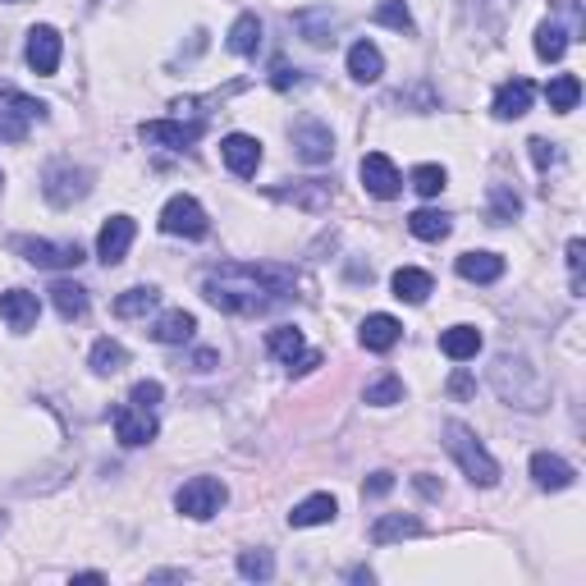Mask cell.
<instances>
[{"mask_svg": "<svg viewBox=\"0 0 586 586\" xmlns=\"http://www.w3.org/2000/svg\"><path fill=\"white\" fill-rule=\"evenodd\" d=\"M390 284H394V298H403V303H426L431 298V275L417 271V266H399Z\"/></svg>", "mask_w": 586, "mask_h": 586, "instance_id": "obj_27", "label": "cell"}, {"mask_svg": "<svg viewBox=\"0 0 586 586\" xmlns=\"http://www.w3.org/2000/svg\"><path fill=\"white\" fill-rule=\"evenodd\" d=\"M129 367V353H124V344H115V339H97L92 344V371L97 376H115V371Z\"/></svg>", "mask_w": 586, "mask_h": 586, "instance_id": "obj_32", "label": "cell"}, {"mask_svg": "<svg viewBox=\"0 0 586 586\" xmlns=\"http://www.w3.org/2000/svg\"><path fill=\"white\" fill-rule=\"evenodd\" d=\"M23 55H28V69H33V74H55V69H60V33L46 28V23H37L33 33H28Z\"/></svg>", "mask_w": 586, "mask_h": 586, "instance_id": "obj_14", "label": "cell"}, {"mask_svg": "<svg viewBox=\"0 0 586 586\" xmlns=\"http://www.w3.org/2000/svg\"><path fill=\"white\" fill-rule=\"evenodd\" d=\"M545 101H550V110H559V115L577 110V101H582V78H577V74L550 78V83H545Z\"/></svg>", "mask_w": 586, "mask_h": 586, "instance_id": "obj_28", "label": "cell"}, {"mask_svg": "<svg viewBox=\"0 0 586 586\" xmlns=\"http://www.w3.org/2000/svg\"><path fill=\"white\" fill-rule=\"evenodd\" d=\"M440 353H445L449 362H467L481 353V330L477 326H449L445 335H440Z\"/></svg>", "mask_w": 586, "mask_h": 586, "instance_id": "obj_20", "label": "cell"}, {"mask_svg": "<svg viewBox=\"0 0 586 586\" xmlns=\"http://www.w3.org/2000/svg\"><path fill=\"white\" fill-rule=\"evenodd\" d=\"M458 275L467 284H495L504 275V257L500 252H463L458 257Z\"/></svg>", "mask_w": 586, "mask_h": 586, "instance_id": "obj_19", "label": "cell"}, {"mask_svg": "<svg viewBox=\"0 0 586 586\" xmlns=\"http://www.w3.org/2000/svg\"><path fill=\"white\" fill-rule=\"evenodd\" d=\"M133 234H138V225H133L129 216H110L97 234V257L106 261V266H120L124 252L133 248Z\"/></svg>", "mask_w": 586, "mask_h": 586, "instance_id": "obj_13", "label": "cell"}, {"mask_svg": "<svg viewBox=\"0 0 586 586\" xmlns=\"http://www.w3.org/2000/svg\"><path fill=\"white\" fill-rule=\"evenodd\" d=\"M403 536H422V522L413 513H385V518L371 522V545H390L403 541Z\"/></svg>", "mask_w": 586, "mask_h": 586, "instance_id": "obj_23", "label": "cell"}, {"mask_svg": "<svg viewBox=\"0 0 586 586\" xmlns=\"http://www.w3.org/2000/svg\"><path fill=\"white\" fill-rule=\"evenodd\" d=\"M413 188L422 197H440V193H445V170H440V165H417V170H413Z\"/></svg>", "mask_w": 586, "mask_h": 586, "instance_id": "obj_40", "label": "cell"}, {"mask_svg": "<svg viewBox=\"0 0 586 586\" xmlns=\"http://www.w3.org/2000/svg\"><path fill=\"white\" fill-rule=\"evenodd\" d=\"M271 83H275V87H280V92H284V87H293V83H298V69H289V65H275Z\"/></svg>", "mask_w": 586, "mask_h": 586, "instance_id": "obj_46", "label": "cell"}, {"mask_svg": "<svg viewBox=\"0 0 586 586\" xmlns=\"http://www.w3.org/2000/svg\"><path fill=\"white\" fill-rule=\"evenodd\" d=\"M239 573L248 582H271L275 577V554L271 550H243L239 554Z\"/></svg>", "mask_w": 586, "mask_h": 586, "instance_id": "obj_37", "label": "cell"}, {"mask_svg": "<svg viewBox=\"0 0 586 586\" xmlns=\"http://www.w3.org/2000/svg\"><path fill=\"white\" fill-rule=\"evenodd\" d=\"M261 46V19L257 14H239V23L229 28V51L234 55H257Z\"/></svg>", "mask_w": 586, "mask_h": 586, "instance_id": "obj_31", "label": "cell"}, {"mask_svg": "<svg viewBox=\"0 0 586 586\" xmlns=\"http://www.w3.org/2000/svg\"><path fill=\"white\" fill-rule=\"evenodd\" d=\"M110 426H115V440H120L124 449H142L156 440V417L147 413V408H138V403H120V408L110 413Z\"/></svg>", "mask_w": 586, "mask_h": 586, "instance_id": "obj_9", "label": "cell"}, {"mask_svg": "<svg viewBox=\"0 0 586 586\" xmlns=\"http://www.w3.org/2000/svg\"><path fill=\"white\" fill-rule=\"evenodd\" d=\"M37 120H46L42 101L28 97V92H19V87H10V83H0V138L23 142Z\"/></svg>", "mask_w": 586, "mask_h": 586, "instance_id": "obj_4", "label": "cell"}, {"mask_svg": "<svg viewBox=\"0 0 586 586\" xmlns=\"http://www.w3.org/2000/svg\"><path fill=\"white\" fill-rule=\"evenodd\" d=\"M14 252H23V261H33L42 271H65L83 261L78 243H51V239H14Z\"/></svg>", "mask_w": 586, "mask_h": 586, "instance_id": "obj_10", "label": "cell"}, {"mask_svg": "<svg viewBox=\"0 0 586 586\" xmlns=\"http://www.w3.org/2000/svg\"><path fill=\"white\" fill-rule=\"evenodd\" d=\"M335 513H339L335 495H307V500L289 513V527H326Z\"/></svg>", "mask_w": 586, "mask_h": 586, "instance_id": "obj_24", "label": "cell"}, {"mask_svg": "<svg viewBox=\"0 0 586 586\" xmlns=\"http://www.w3.org/2000/svg\"><path fill=\"white\" fill-rule=\"evenodd\" d=\"M532 477L541 490H568L577 472H573V463L559 454H532Z\"/></svg>", "mask_w": 586, "mask_h": 586, "instance_id": "obj_18", "label": "cell"}, {"mask_svg": "<svg viewBox=\"0 0 586 586\" xmlns=\"http://www.w3.org/2000/svg\"><path fill=\"white\" fill-rule=\"evenodd\" d=\"M142 142L147 147H170V152H184V147H193L197 138H202V120H152L142 124Z\"/></svg>", "mask_w": 586, "mask_h": 586, "instance_id": "obj_12", "label": "cell"}, {"mask_svg": "<svg viewBox=\"0 0 586 586\" xmlns=\"http://www.w3.org/2000/svg\"><path fill=\"white\" fill-rule=\"evenodd\" d=\"M193 330H197L193 312H165L161 321H156L152 339H156V344H188V339H193Z\"/></svg>", "mask_w": 586, "mask_h": 586, "instance_id": "obj_29", "label": "cell"}, {"mask_svg": "<svg viewBox=\"0 0 586 586\" xmlns=\"http://www.w3.org/2000/svg\"><path fill=\"white\" fill-rule=\"evenodd\" d=\"M358 174H362V188H367L371 197H380V202L399 197V188H403V174L394 170V161L385 152H367V156H362Z\"/></svg>", "mask_w": 586, "mask_h": 586, "instance_id": "obj_11", "label": "cell"}, {"mask_svg": "<svg viewBox=\"0 0 586 586\" xmlns=\"http://www.w3.org/2000/svg\"><path fill=\"white\" fill-rule=\"evenodd\" d=\"M42 193L51 207H74V202H83L87 193H92V170H83V165H51V170L42 174Z\"/></svg>", "mask_w": 586, "mask_h": 586, "instance_id": "obj_6", "label": "cell"}, {"mask_svg": "<svg viewBox=\"0 0 586 586\" xmlns=\"http://www.w3.org/2000/svg\"><path fill=\"white\" fill-rule=\"evenodd\" d=\"M440 435H445V449L454 454V463L463 467V477L472 481V486H495V481H500V463H495V458H490V449L481 445L477 435H472V426L445 422V426H440Z\"/></svg>", "mask_w": 586, "mask_h": 586, "instance_id": "obj_3", "label": "cell"}, {"mask_svg": "<svg viewBox=\"0 0 586 586\" xmlns=\"http://www.w3.org/2000/svg\"><path fill=\"white\" fill-rule=\"evenodd\" d=\"M348 74L358 78V83H376L380 74H385V55H380L376 42H353V51H348Z\"/></svg>", "mask_w": 586, "mask_h": 586, "instance_id": "obj_21", "label": "cell"}, {"mask_svg": "<svg viewBox=\"0 0 586 586\" xmlns=\"http://www.w3.org/2000/svg\"><path fill=\"white\" fill-rule=\"evenodd\" d=\"M289 138H293L298 161H307V165H326L330 156H335V133H330V124H321V120H298L289 129Z\"/></svg>", "mask_w": 586, "mask_h": 586, "instance_id": "obj_8", "label": "cell"}, {"mask_svg": "<svg viewBox=\"0 0 586 586\" xmlns=\"http://www.w3.org/2000/svg\"><path fill=\"white\" fill-rule=\"evenodd\" d=\"M156 298H161V293H156L152 284H138V289L115 298V316H124V321H129V316H147L156 307Z\"/></svg>", "mask_w": 586, "mask_h": 586, "instance_id": "obj_33", "label": "cell"}, {"mask_svg": "<svg viewBox=\"0 0 586 586\" xmlns=\"http://www.w3.org/2000/svg\"><path fill=\"white\" fill-rule=\"evenodd\" d=\"M220 156H225V165L239 174V179H252L261 165V142L252 138V133H229V138L220 142Z\"/></svg>", "mask_w": 586, "mask_h": 586, "instance_id": "obj_15", "label": "cell"}, {"mask_svg": "<svg viewBox=\"0 0 586 586\" xmlns=\"http://www.w3.org/2000/svg\"><path fill=\"white\" fill-rule=\"evenodd\" d=\"M399 335H403V326L394 321V316H385V312H376V316H367V321H362V348H371V353L394 348V344H399Z\"/></svg>", "mask_w": 586, "mask_h": 586, "instance_id": "obj_22", "label": "cell"}, {"mask_svg": "<svg viewBox=\"0 0 586 586\" xmlns=\"http://www.w3.org/2000/svg\"><path fill=\"white\" fill-rule=\"evenodd\" d=\"M582 257H586V243L573 239V243H568V284H573V293L586 289V280H582Z\"/></svg>", "mask_w": 586, "mask_h": 586, "instance_id": "obj_43", "label": "cell"}, {"mask_svg": "<svg viewBox=\"0 0 586 586\" xmlns=\"http://www.w3.org/2000/svg\"><path fill=\"white\" fill-rule=\"evenodd\" d=\"M225 500H229V490H225V481H216V477H193L174 490V509L193 522L216 518V513L225 509Z\"/></svg>", "mask_w": 586, "mask_h": 586, "instance_id": "obj_5", "label": "cell"}, {"mask_svg": "<svg viewBox=\"0 0 586 586\" xmlns=\"http://www.w3.org/2000/svg\"><path fill=\"white\" fill-rule=\"evenodd\" d=\"M527 147H532L536 170H554V165H564V152H559V147H554L550 138H532Z\"/></svg>", "mask_w": 586, "mask_h": 586, "instance_id": "obj_41", "label": "cell"}, {"mask_svg": "<svg viewBox=\"0 0 586 586\" xmlns=\"http://www.w3.org/2000/svg\"><path fill=\"white\" fill-rule=\"evenodd\" d=\"M266 348H271V358H280V362H298L307 353L303 330L298 326H275L271 335H266Z\"/></svg>", "mask_w": 586, "mask_h": 586, "instance_id": "obj_30", "label": "cell"}, {"mask_svg": "<svg viewBox=\"0 0 586 586\" xmlns=\"http://www.w3.org/2000/svg\"><path fill=\"white\" fill-rule=\"evenodd\" d=\"M51 303H55V312L65 316V321H83L87 316V289L83 284H69V280H55L51 284Z\"/></svg>", "mask_w": 586, "mask_h": 586, "instance_id": "obj_25", "label": "cell"}, {"mask_svg": "<svg viewBox=\"0 0 586 586\" xmlns=\"http://www.w3.org/2000/svg\"><path fill=\"white\" fill-rule=\"evenodd\" d=\"M37 312H42V303H37V293L28 289H10V293H0V321L10 330H33L37 326Z\"/></svg>", "mask_w": 586, "mask_h": 586, "instance_id": "obj_16", "label": "cell"}, {"mask_svg": "<svg viewBox=\"0 0 586 586\" xmlns=\"http://www.w3.org/2000/svg\"><path fill=\"white\" fill-rule=\"evenodd\" d=\"M5 5H19V0H5Z\"/></svg>", "mask_w": 586, "mask_h": 586, "instance_id": "obj_48", "label": "cell"}, {"mask_svg": "<svg viewBox=\"0 0 586 586\" xmlns=\"http://www.w3.org/2000/svg\"><path fill=\"white\" fill-rule=\"evenodd\" d=\"M390 490H394V477H390V472H371L367 486H362V495H390Z\"/></svg>", "mask_w": 586, "mask_h": 586, "instance_id": "obj_44", "label": "cell"}, {"mask_svg": "<svg viewBox=\"0 0 586 586\" xmlns=\"http://www.w3.org/2000/svg\"><path fill=\"white\" fill-rule=\"evenodd\" d=\"M293 271L271 261H229L202 280V298L229 316H266L293 298Z\"/></svg>", "mask_w": 586, "mask_h": 586, "instance_id": "obj_1", "label": "cell"}, {"mask_svg": "<svg viewBox=\"0 0 586 586\" xmlns=\"http://www.w3.org/2000/svg\"><path fill=\"white\" fill-rule=\"evenodd\" d=\"M211 367H216V353H211V348H202V353L193 358V371H211Z\"/></svg>", "mask_w": 586, "mask_h": 586, "instance_id": "obj_47", "label": "cell"}, {"mask_svg": "<svg viewBox=\"0 0 586 586\" xmlns=\"http://www.w3.org/2000/svg\"><path fill=\"white\" fill-rule=\"evenodd\" d=\"M271 197H280V202H293V207H330V197H335V188L330 184H316V179H307L303 188H271Z\"/></svg>", "mask_w": 586, "mask_h": 586, "instance_id": "obj_26", "label": "cell"}, {"mask_svg": "<svg viewBox=\"0 0 586 586\" xmlns=\"http://www.w3.org/2000/svg\"><path fill=\"white\" fill-rule=\"evenodd\" d=\"M449 394H454V399H467V394H472V376H467V371H454V380H449Z\"/></svg>", "mask_w": 586, "mask_h": 586, "instance_id": "obj_45", "label": "cell"}, {"mask_svg": "<svg viewBox=\"0 0 586 586\" xmlns=\"http://www.w3.org/2000/svg\"><path fill=\"white\" fill-rule=\"evenodd\" d=\"M376 23H385V28H394V33H413V28H417L403 0H380V5H376Z\"/></svg>", "mask_w": 586, "mask_h": 586, "instance_id": "obj_38", "label": "cell"}, {"mask_svg": "<svg viewBox=\"0 0 586 586\" xmlns=\"http://www.w3.org/2000/svg\"><path fill=\"white\" fill-rule=\"evenodd\" d=\"M367 403L371 408H390V403H403V380L399 376H380L367 385Z\"/></svg>", "mask_w": 586, "mask_h": 586, "instance_id": "obj_39", "label": "cell"}, {"mask_svg": "<svg viewBox=\"0 0 586 586\" xmlns=\"http://www.w3.org/2000/svg\"><path fill=\"white\" fill-rule=\"evenodd\" d=\"M161 229L170 234V239H202V234L211 229V220H207V211H202L197 197L179 193L161 207Z\"/></svg>", "mask_w": 586, "mask_h": 586, "instance_id": "obj_7", "label": "cell"}, {"mask_svg": "<svg viewBox=\"0 0 586 586\" xmlns=\"http://www.w3.org/2000/svg\"><path fill=\"white\" fill-rule=\"evenodd\" d=\"M490 385H495V394H500L504 403H513V408H527V413H536L545 403V376L532 367L527 358H495V367H490Z\"/></svg>", "mask_w": 586, "mask_h": 586, "instance_id": "obj_2", "label": "cell"}, {"mask_svg": "<svg viewBox=\"0 0 586 586\" xmlns=\"http://www.w3.org/2000/svg\"><path fill=\"white\" fill-rule=\"evenodd\" d=\"M408 229H413L417 239H426V243H440L449 234V216L445 211H413V216H408Z\"/></svg>", "mask_w": 586, "mask_h": 586, "instance_id": "obj_34", "label": "cell"}, {"mask_svg": "<svg viewBox=\"0 0 586 586\" xmlns=\"http://www.w3.org/2000/svg\"><path fill=\"white\" fill-rule=\"evenodd\" d=\"M568 28H559V23H541L536 28V55L541 60H564V51H568Z\"/></svg>", "mask_w": 586, "mask_h": 586, "instance_id": "obj_35", "label": "cell"}, {"mask_svg": "<svg viewBox=\"0 0 586 586\" xmlns=\"http://www.w3.org/2000/svg\"><path fill=\"white\" fill-rule=\"evenodd\" d=\"M532 101H536V83L509 78V83H500V92H495V120H522V115L532 110Z\"/></svg>", "mask_w": 586, "mask_h": 586, "instance_id": "obj_17", "label": "cell"}, {"mask_svg": "<svg viewBox=\"0 0 586 586\" xmlns=\"http://www.w3.org/2000/svg\"><path fill=\"white\" fill-rule=\"evenodd\" d=\"M161 394H165V385H161V380H138V385H133V394H129V403H138V408L156 413V403H161Z\"/></svg>", "mask_w": 586, "mask_h": 586, "instance_id": "obj_42", "label": "cell"}, {"mask_svg": "<svg viewBox=\"0 0 586 586\" xmlns=\"http://www.w3.org/2000/svg\"><path fill=\"white\" fill-rule=\"evenodd\" d=\"M518 211H522V197L513 193L509 184H495V188H490V211H486L490 225H509Z\"/></svg>", "mask_w": 586, "mask_h": 586, "instance_id": "obj_36", "label": "cell"}]
</instances>
